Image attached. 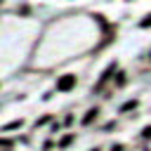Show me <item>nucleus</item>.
<instances>
[{
    "mask_svg": "<svg viewBox=\"0 0 151 151\" xmlns=\"http://www.w3.org/2000/svg\"><path fill=\"white\" fill-rule=\"evenodd\" d=\"M73 83H76V78L73 76H66V78L59 80V90H68V87H73Z\"/></svg>",
    "mask_w": 151,
    "mask_h": 151,
    "instance_id": "nucleus-1",
    "label": "nucleus"
},
{
    "mask_svg": "<svg viewBox=\"0 0 151 151\" xmlns=\"http://www.w3.org/2000/svg\"><path fill=\"white\" fill-rule=\"evenodd\" d=\"M94 116H97V109H92V111H90V113H87V116L83 118V123H90V120H92Z\"/></svg>",
    "mask_w": 151,
    "mask_h": 151,
    "instance_id": "nucleus-2",
    "label": "nucleus"
}]
</instances>
